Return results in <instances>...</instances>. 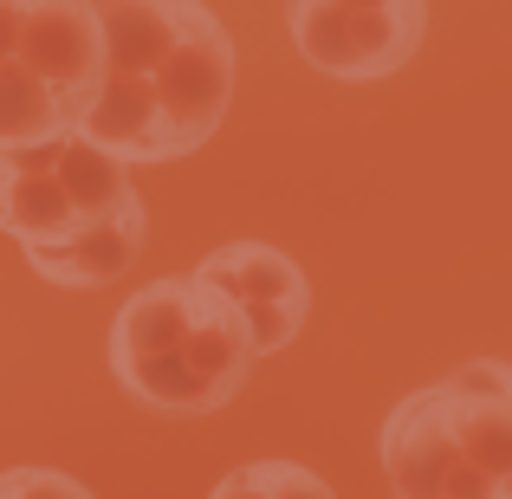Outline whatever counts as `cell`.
<instances>
[{
    "instance_id": "cell-3",
    "label": "cell",
    "mask_w": 512,
    "mask_h": 499,
    "mask_svg": "<svg viewBox=\"0 0 512 499\" xmlns=\"http://www.w3.org/2000/svg\"><path fill=\"white\" fill-rule=\"evenodd\" d=\"M396 499H512V363L474 357L383 422Z\"/></svg>"
},
{
    "instance_id": "cell-2",
    "label": "cell",
    "mask_w": 512,
    "mask_h": 499,
    "mask_svg": "<svg viewBox=\"0 0 512 499\" xmlns=\"http://www.w3.org/2000/svg\"><path fill=\"white\" fill-rule=\"evenodd\" d=\"M253 350L247 318L201 273H169L130 292L111 318V376L156 415H214L247 389Z\"/></svg>"
},
{
    "instance_id": "cell-1",
    "label": "cell",
    "mask_w": 512,
    "mask_h": 499,
    "mask_svg": "<svg viewBox=\"0 0 512 499\" xmlns=\"http://www.w3.org/2000/svg\"><path fill=\"white\" fill-rule=\"evenodd\" d=\"M98 98L78 137L117 163H182L234 104V39L208 0H98Z\"/></svg>"
},
{
    "instance_id": "cell-7",
    "label": "cell",
    "mask_w": 512,
    "mask_h": 499,
    "mask_svg": "<svg viewBox=\"0 0 512 499\" xmlns=\"http://www.w3.org/2000/svg\"><path fill=\"white\" fill-rule=\"evenodd\" d=\"M195 273L234 299V312L247 318V337H253L260 357L286 350L292 337L305 331V318H312V286H305L299 260H286V253L266 247V240H227Z\"/></svg>"
},
{
    "instance_id": "cell-10",
    "label": "cell",
    "mask_w": 512,
    "mask_h": 499,
    "mask_svg": "<svg viewBox=\"0 0 512 499\" xmlns=\"http://www.w3.org/2000/svg\"><path fill=\"white\" fill-rule=\"evenodd\" d=\"M260 480H266V499H338L312 467H299V461H260Z\"/></svg>"
},
{
    "instance_id": "cell-11",
    "label": "cell",
    "mask_w": 512,
    "mask_h": 499,
    "mask_svg": "<svg viewBox=\"0 0 512 499\" xmlns=\"http://www.w3.org/2000/svg\"><path fill=\"white\" fill-rule=\"evenodd\" d=\"M208 499H266V480H260V461H247V467H234V474L221 480Z\"/></svg>"
},
{
    "instance_id": "cell-6",
    "label": "cell",
    "mask_w": 512,
    "mask_h": 499,
    "mask_svg": "<svg viewBox=\"0 0 512 499\" xmlns=\"http://www.w3.org/2000/svg\"><path fill=\"white\" fill-rule=\"evenodd\" d=\"M286 26L312 72L376 85V78H396L422 52L428 0H370V7H350V0H286Z\"/></svg>"
},
{
    "instance_id": "cell-8",
    "label": "cell",
    "mask_w": 512,
    "mask_h": 499,
    "mask_svg": "<svg viewBox=\"0 0 512 499\" xmlns=\"http://www.w3.org/2000/svg\"><path fill=\"white\" fill-rule=\"evenodd\" d=\"M143 240H150V208H143V195L130 188V195L117 201V208L104 214V221L91 227L85 240H72V247H52V253H26V266H33L46 286L98 292V286L124 279L130 266L143 260Z\"/></svg>"
},
{
    "instance_id": "cell-4",
    "label": "cell",
    "mask_w": 512,
    "mask_h": 499,
    "mask_svg": "<svg viewBox=\"0 0 512 499\" xmlns=\"http://www.w3.org/2000/svg\"><path fill=\"white\" fill-rule=\"evenodd\" d=\"M98 65V0H0V150L72 137Z\"/></svg>"
},
{
    "instance_id": "cell-5",
    "label": "cell",
    "mask_w": 512,
    "mask_h": 499,
    "mask_svg": "<svg viewBox=\"0 0 512 499\" xmlns=\"http://www.w3.org/2000/svg\"><path fill=\"white\" fill-rule=\"evenodd\" d=\"M130 163L91 150L85 137H52L26 150H0V234L20 253H52L85 240L130 195Z\"/></svg>"
},
{
    "instance_id": "cell-9",
    "label": "cell",
    "mask_w": 512,
    "mask_h": 499,
    "mask_svg": "<svg viewBox=\"0 0 512 499\" xmlns=\"http://www.w3.org/2000/svg\"><path fill=\"white\" fill-rule=\"evenodd\" d=\"M0 499H98V493L78 487L59 467H7L0 474Z\"/></svg>"
}]
</instances>
